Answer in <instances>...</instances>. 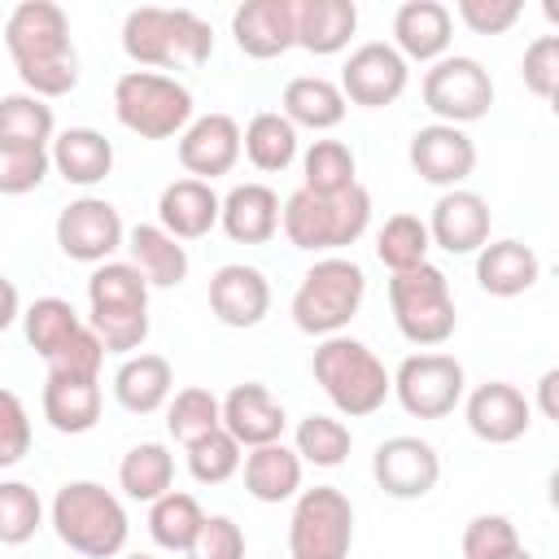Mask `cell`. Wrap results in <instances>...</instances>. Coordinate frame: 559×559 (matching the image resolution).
<instances>
[{
	"mask_svg": "<svg viewBox=\"0 0 559 559\" xmlns=\"http://www.w3.org/2000/svg\"><path fill=\"white\" fill-rule=\"evenodd\" d=\"M4 48L31 96L57 100L79 87V52L70 39V17L52 0H22L4 17Z\"/></svg>",
	"mask_w": 559,
	"mask_h": 559,
	"instance_id": "cell-1",
	"label": "cell"
},
{
	"mask_svg": "<svg viewBox=\"0 0 559 559\" xmlns=\"http://www.w3.org/2000/svg\"><path fill=\"white\" fill-rule=\"evenodd\" d=\"M148 280L135 262H100L87 275V323L105 341L109 354H140L148 341Z\"/></svg>",
	"mask_w": 559,
	"mask_h": 559,
	"instance_id": "cell-2",
	"label": "cell"
},
{
	"mask_svg": "<svg viewBox=\"0 0 559 559\" xmlns=\"http://www.w3.org/2000/svg\"><path fill=\"white\" fill-rule=\"evenodd\" d=\"M52 533L83 559H114L131 537V520L118 493L96 480H66L48 507Z\"/></svg>",
	"mask_w": 559,
	"mask_h": 559,
	"instance_id": "cell-3",
	"label": "cell"
},
{
	"mask_svg": "<svg viewBox=\"0 0 559 559\" xmlns=\"http://www.w3.org/2000/svg\"><path fill=\"white\" fill-rule=\"evenodd\" d=\"M310 371H314L319 389L328 393V402L349 419H367L393 397V371L376 358L371 345H362L358 336H345V332L314 345Z\"/></svg>",
	"mask_w": 559,
	"mask_h": 559,
	"instance_id": "cell-4",
	"label": "cell"
},
{
	"mask_svg": "<svg viewBox=\"0 0 559 559\" xmlns=\"http://www.w3.org/2000/svg\"><path fill=\"white\" fill-rule=\"evenodd\" d=\"M122 52L140 66H205L214 52V31L205 17H197L192 9H131L122 17Z\"/></svg>",
	"mask_w": 559,
	"mask_h": 559,
	"instance_id": "cell-5",
	"label": "cell"
},
{
	"mask_svg": "<svg viewBox=\"0 0 559 559\" xmlns=\"http://www.w3.org/2000/svg\"><path fill=\"white\" fill-rule=\"evenodd\" d=\"M362 297H367L362 266L345 253H328V258H314V266L301 275L288 310L306 336L328 341L349 328V319L362 310Z\"/></svg>",
	"mask_w": 559,
	"mask_h": 559,
	"instance_id": "cell-6",
	"label": "cell"
},
{
	"mask_svg": "<svg viewBox=\"0 0 559 559\" xmlns=\"http://www.w3.org/2000/svg\"><path fill=\"white\" fill-rule=\"evenodd\" d=\"M367 227H371V192L362 183H354L341 197H314L297 188L284 201V236L293 249H306V253H323V258L341 253Z\"/></svg>",
	"mask_w": 559,
	"mask_h": 559,
	"instance_id": "cell-7",
	"label": "cell"
},
{
	"mask_svg": "<svg viewBox=\"0 0 559 559\" xmlns=\"http://www.w3.org/2000/svg\"><path fill=\"white\" fill-rule=\"evenodd\" d=\"M114 118L140 140H170L192 127L197 105L179 79L157 70H127L114 83Z\"/></svg>",
	"mask_w": 559,
	"mask_h": 559,
	"instance_id": "cell-8",
	"label": "cell"
},
{
	"mask_svg": "<svg viewBox=\"0 0 559 559\" xmlns=\"http://www.w3.org/2000/svg\"><path fill=\"white\" fill-rule=\"evenodd\" d=\"M389 310H393L397 332L419 349L445 345L459 328L450 280L432 262H424L415 271H402V275H389Z\"/></svg>",
	"mask_w": 559,
	"mask_h": 559,
	"instance_id": "cell-9",
	"label": "cell"
},
{
	"mask_svg": "<svg viewBox=\"0 0 559 559\" xmlns=\"http://www.w3.org/2000/svg\"><path fill=\"white\" fill-rule=\"evenodd\" d=\"M354 546V502L336 485L301 489L288 520L293 559H349Z\"/></svg>",
	"mask_w": 559,
	"mask_h": 559,
	"instance_id": "cell-10",
	"label": "cell"
},
{
	"mask_svg": "<svg viewBox=\"0 0 559 559\" xmlns=\"http://www.w3.org/2000/svg\"><path fill=\"white\" fill-rule=\"evenodd\" d=\"M393 397L415 419H445L467 397V371L454 354L441 349L411 354L393 371Z\"/></svg>",
	"mask_w": 559,
	"mask_h": 559,
	"instance_id": "cell-11",
	"label": "cell"
},
{
	"mask_svg": "<svg viewBox=\"0 0 559 559\" xmlns=\"http://www.w3.org/2000/svg\"><path fill=\"white\" fill-rule=\"evenodd\" d=\"M424 105L450 127L480 122L493 109V79L476 57L450 52L424 70Z\"/></svg>",
	"mask_w": 559,
	"mask_h": 559,
	"instance_id": "cell-12",
	"label": "cell"
},
{
	"mask_svg": "<svg viewBox=\"0 0 559 559\" xmlns=\"http://www.w3.org/2000/svg\"><path fill=\"white\" fill-rule=\"evenodd\" d=\"M57 245L70 262H114V253L127 249L122 214L105 197H79L57 214Z\"/></svg>",
	"mask_w": 559,
	"mask_h": 559,
	"instance_id": "cell-13",
	"label": "cell"
},
{
	"mask_svg": "<svg viewBox=\"0 0 559 559\" xmlns=\"http://www.w3.org/2000/svg\"><path fill=\"white\" fill-rule=\"evenodd\" d=\"M371 476L376 485L397 498V502H415V498H428L441 480V454L432 450V441L424 437H411V432H397V437H384L371 454Z\"/></svg>",
	"mask_w": 559,
	"mask_h": 559,
	"instance_id": "cell-14",
	"label": "cell"
},
{
	"mask_svg": "<svg viewBox=\"0 0 559 559\" xmlns=\"http://www.w3.org/2000/svg\"><path fill=\"white\" fill-rule=\"evenodd\" d=\"M411 83V61L384 44V39H371V44H358L341 70V92L349 105H362V109H384L393 105Z\"/></svg>",
	"mask_w": 559,
	"mask_h": 559,
	"instance_id": "cell-15",
	"label": "cell"
},
{
	"mask_svg": "<svg viewBox=\"0 0 559 559\" xmlns=\"http://www.w3.org/2000/svg\"><path fill=\"white\" fill-rule=\"evenodd\" d=\"M406 157H411V170H415L424 183L450 192V188H463V179L476 170V140H472L463 127L428 122V127H419V131L411 135Z\"/></svg>",
	"mask_w": 559,
	"mask_h": 559,
	"instance_id": "cell-16",
	"label": "cell"
},
{
	"mask_svg": "<svg viewBox=\"0 0 559 559\" xmlns=\"http://www.w3.org/2000/svg\"><path fill=\"white\" fill-rule=\"evenodd\" d=\"M245 153V131L231 114H197L192 127L179 135V166L188 179H218Z\"/></svg>",
	"mask_w": 559,
	"mask_h": 559,
	"instance_id": "cell-17",
	"label": "cell"
},
{
	"mask_svg": "<svg viewBox=\"0 0 559 559\" xmlns=\"http://www.w3.org/2000/svg\"><path fill=\"white\" fill-rule=\"evenodd\" d=\"M463 415H467V428L489 441V445H511L528 432L533 424V402L507 384V380H485L476 384L467 397H463Z\"/></svg>",
	"mask_w": 559,
	"mask_h": 559,
	"instance_id": "cell-18",
	"label": "cell"
},
{
	"mask_svg": "<svg viewBox=\"0 0 559 559\" xmlns=\"http://www.w3.org/2000/svg\"><path fill=\"white\" fill-rule=\"evenodd\" d=\"M428 231H432V245L445 253H480L493 231L489 201L472 188H450L432 201Z\"/></svg>",
	"mask_w": 559,
	"mask_h": 559,
	"instance_id": "cell-19",
	"label": "cell"
},
{
	"mask_svg": "<svg viewBox=\"0 0 559 559\" xmlns=\"http://www.w3.org/2000/svg\"><path fill=\"white\" fill-rule=\"evenodd\" d=\"M236 48L253 61H271L297 48V0H245L231 13Z\"/></svg>",
	"mask_w": 559,
	"mask_h": 559,
	"instance_id": "cell-20",
	"label": "cell"
},
{
	"mask_svg": "<svg viewBox=\"0 0 559 559\" xmlns=\"http://www.w3.org/2000/svg\"><path fill=\"white\" fill-rule=\"evenodd\" d=\"M210 310L223 328H258L271 314V284L258 266L227 262L210 275Z\"/></svg>",
	"mask_w": 559,
	"mask_h": 559,
	"instance_id": "cell-21",
	"label": "cell"
},
{
	"mask_svg": "<svg viewBox=\"0 0 559 559\" xmlns=\"http://www.w3.org/2000/svg\"><path fill=\"white\" fill-rule=\"evenodd\" d=\"M450 39H454V13L441 0H406L393 13V48L406 61H424L437 66L441 57H450Z\"/></svg>",
	"mask_w": 559,
	"mask_h": 559,
	"instance_id": "cell-22",
	"label": "cell"
},
{
	"mask_svg": "<svg viewBox=\"0 0 559 559\" xmlns=\"http://www.w3.org/2000/svg\"><path fill=\"white\" fill-rule=\"evenodd\" d=\"M223 428H227L245 450H258V445L284 441L288 415H284V406L275 402V393H271L266 384L245 380V384H236V389L223 397Z\"/></svg>",
	"mask_w": 559,
	"mask_h": 559,
	"instance_id": "cell-23",
	"label": "cell"
},
{
	"mask_svg": "<svg viewBox=\"0 0 559 559\" xmlns=\"http://www.w3.org/2000/svg\"><path fill=\"white\" fill-rule=\"evenodd\" d=\"M157 223L179 240H201L223 223V197L205 179H175L157 197Z\"/></svg>",
	"mask_w": 559,
	"mask_h": 559,
	"instance_id": "cell-24",
	"label": "cell"
},
{
	"mask_svg": "<svg viewBox=\"0 0 559 559\" xmlns=\"http://www.w3.org/2000/svg\"><path fill=\"white\" fill-rule=\"evenodd\" d=\"M44 419L66 432V437H83L100 424V406H105V393H100V380L96 376H52L44 380Z\"/></svg>",
	"mask_w": 559,
	"mask_h": 559,
	"instance_id": "cell-25",
	"label": "cell"
},
{
	"mask_svg": "<svg viewBox=\"0 0 559 559\" xmlns=\"http://www.w3.org/2000/svg\"><path fill=\"white\" fill-rule=\"evenodd\" d=\"M236 245H266L275 231H284V205L275 188L266 183H236L223 197V223H218Z\"/></svg>",
	"mask_w": 559,
	"mask_h": 559,
	"instance_id": "cell-26",
	"label": "cell"
},
{
	"mask_svg": "<svg viewBox=\"0 0 559 559\" xmlns=\"http://www.w3.org/2000/svg\"><path fill=\"white\" fill-rule=\"evenodd\" d=\"M114 397L131 415H153L175 397V367L162 354H131L114 371Z\"/></svg>",
	"mask_w": 559,
	"mask_h": 559,
	"instance_id": "cell-27",
	"label": "cell"
},
{
	"mask_svg": "<svg viewBox=\"0 0 559 559\" xmlns=\"http://www.w3.org/2000/svg\"><path fill=\"white\" fill-rule=\"evenodd\" d=\"M127 253H131L127 262H135L140 275H144L153 288H179V284L188 280V266H192L183 240L170 236L162 223H135V227L127 231Z\"/></svg>",
	"mask_w": 559,
	"mask_h": 559,
	"instance_id": "cell-28",
	"label": "cell"
},
{
	"mask_svg": "<svg viewBox=\"0 0 559 559\" xmlns=\"http://www.w3.org/2000/svg\"><path fill=\"white\" fill-rule=\"evenodd\" d=\"M301 467H306V459L284 441L258 445V450L245 454V467H240L245 472V493L253 502H266V507L288 502V498L301 493Z\"/></svg>",
	"mask_w": 559,
	"mask_h": 559,
	"instance_id": "cell-29",
	"label": "cell"
},
{
	"mask_svg": "<svg viewBox=\"0 0 559 559\" xmlns=\"http://www.w3.org/2000/svg\"><path fill=\"white\" fill-rule=\"evenodd\" d=\"M345 92L341 83L323 79V74H297L284 83V96H280V114L293 122V127H306V131H332L345 122Z\"/></svg>",
	"mask_w": 559,
	"mask_h": 559,
	"instance_id": "cell-30",
	"label": "cell"
},
{
	"mask_svg": "<svg viewBox=\"0 0 559 559\" xmlns=\"http://www.w3.org/2000/svg\"><path fill=\"white\" fill-rule=\"evenodd\" d=\"M52 170L74 188H96L114 170V144L96 127H66L52 140Z\"/></svg>",
	"mask_w": 559,
	"mask_h": 559,
	"instance_id": "cell-31",
	"label": "cell"
},
{
	"mask_svg": "<svg viewBox=\"0 0 559 559\" xmlns=\"http://www.w3.org/2000/svg\"><path fill=\"white\" fill-rule=\"evenodd\" d=\"M542 275V262L537 253L524 245V240H489L480 253H476V284L489 293V297H520L537 284Z\"/></svg>",
	"mask_w": 559,
	"mask_h": 559,
	"instance_id": "cell-32",
	"label": "cell"
},
{
	"mask_svg": "<svg viewBox=\"0 0 559 559\" xmlns=\"http://www.w3.org/2000/svg\"><path fill=\"white\" fill-rule=\"evenodd\" d=\"M354 31H358L354 0H297V48L314 57H332L349 48Z\"/></svg>",
	"mask_w": 559,
	"mask_h": 559,
	"instance_id": "cell-33",
	"label": "cell"
},
{
	"mask_svg": "<svg viewBox=\"0 0 559 559\" xmlns=\"http://www.w3.org/2000/svg\"><path fill=\"white\" fill-rule=\"evenodd\" d=\"M175 485V454L162 445V441H140L122 454L118 463V489L131 498V502H157L166 498Z\"/></svg>",
	"mask_w": 559,
	"mask_h": 559,
	"instance_id": "cell-34",
	"label": "cell"
},
{
	"mask_svg": "<svg viewBox=\"0 0 559 559\" xmlns=\"http://www.w3.org/2000/svg\"><path fill=\"white\" fill-rule=\"evenodd\" d=\"M87 328V319H79V310L66 301V297H35L22 314V332H26V345L48 362L57 358L79 332Z\"/></svg>",
	"mask_w": 559,
	"mask_h": 559,
	"instance_id": "cell-35",
	"label": "cell"
},
{
	"mask_svg": "<svg viewBox=\"0 0 559 559\" xmlns=\"http://www.w3.org/2000/svg\"><path fill=\"white\" fill-rule=\"evenodd\" d=\"M245 157L262 175H280L297 162V127L280 109H262L245 127Z\"/></svg>",
	"mask_w": 559,
	"mask_h": 559,
	"instance_id": "cell-36",
	"label": "cell"
},
{
	"mask_svg": "<svg viewBox=\"0 0 559 559\" xmlns=\"http://www.w3.org/2000/svg\"><path fill=\"white\" fill-rule=\"evenodd\" d=\"M358 183V157L341 140H314L301 153V188L314 197H341Z\"/></svg>",
	"mask_w": 559,
	"mask_h": 559,
	"instance_id": "cell-37",
	"label": "cell"
},
{
	"mask_svg": "<svg viewBox=\"0 0 559 559\" xmlns=\"http://www.w3.org/2000/svg\"><path fill=\"white\" fill-rule=\"evenodd\" d=\"M201 528H205V511H201V502H197L192 493H183V489H170L166 498H157V502L148 507V537H153L162 550L188 555L192 542L201 537Z\"/></svg>",
	"mask_w": 559,
	"mask_h": 559,
	"instance_id": "cell-38",
	"label": "cell"
},
{
	"mask_svg": "<svg viewBox=\"0 0 559 559\" xmlns=\"http://www.w3.org/2000/svg\"><path fill=\"white\" fill-rule=\"evenodd\" d=\"M428 249H432V231L415 214H389L384 227L376 231V258L389 266V275H402V271L424 266L428 262Z\"/></svg>",
	"mask_w": 559,
	"mask_h": 559,
	"instance_id": "cell-39",
	"label": "cell"
},
{
	"mask_svg": "<svg viewBox=\"0 0 559 559\" xmlns=\"http://www.w3.org/2000/svg\"><path fill=\"white\" fill-rule=\"evenodd\" d=\"M0 140L4 144H44V148H52V140H57L52 105L31 96V92H9L0 100Z\"/></svg>",
	"mask_w": 559,
	"mask_h": 559,
	"instance_id": "cell-40",
	"label": "cell"
},
{
	"mask_svg": "<svg viewBox=\"0 0 559 559\" xmlns=\"http://www.w3.org/2000/svg\"><path fill=\"white\" fill-rule=\"evenodd\" d=\"M166 428H170V437L188 450L192 441H201V437H210V432L223 428V397H214V393L201 389V384L179 389V393L170 397V406H166Z\"/></svg>",
	"mask_w": 559,
	"mask_h": 559,
	"instance_id": "cell-41",
	"label": "cell"
},
{
	"mask_svg": "<svg viewBox=\"0 0 559 559\" xmlns=\"http://www.w3.org/2000/svg\"><path fill=\"white\" fill-rule=\"evenodd\" d=\"M293 450L314 467H341L354 450V432L336 415H306L293 432Z\"/></svg>",
	"mask_w": 559,
	"mask_h": 559,
	"instance_id": "cell-42",
	"label": "cell"
},
{
	"mask_svg": "<svg viewBox=\"0 0 559 559\" xmlns=\"http://www.w3.org/2000/svg\"><path fill=\"white\" fill-rule=\"evenodd\" d=\"M240 450H245V445H240L227 428H218V432L192 441V445H188V472H192V480H197V485H223V480H231V476L245 467V454H240Z\"/></svg>",
	"mask_w": 559,
	"mask_h": 559,
	"instance_id": "cell-43",
	"label": "cell"
},
{
	"mask_svg": "<svg viewBox=\"0 0 559 559\" xmlns=\"http://www.w3.org/2000/svg\"><path fill=\"white\" fill-rule=\"evenodd\" d=\"M52 170V148L44 144H4L0 140V192L22 197L35 192Z\"/></svg>",
	"mask_w": 559,
	"mask_h": 559,
	"instance_id": "cell-44",
	"label": "cell"
},
{
	"mask_svg": "<svg viewBox=\"0 0 559 559\" xmlns=\"http://www.w3.org/2000/svg\"><path fill=\"white\" fill-rule=\"evenodd\" d=\"M44 524V502L26 480H4L0 485V542L4 546H22L35 537V528Z\"/></svg>",
	"mask_w": 559,
	"mask_h": 559,
	"instance_id": "cell-45",
	"label": "cell"
},
{
	"mask_svg": "<svg viewBox=\"0 0 559 559\" xmlns=\"http://www.w3.org/2000/svg\"><path fill=\"white\" fill-rule=\"evenodd\" d=\"M524 542H520L515 524L507 515H498V511H480L463 528V559H507Z\"/></svg>",
	"mask_w": 559,
	"mask_h": 559,
	"instance_id": "cell-46",
	"label": "cell"
},
{
	"mask_svg": "<svg viewBox=\"0 0 559 559\" xmlns=\"http://www.w3.org/2000/svg\"><path fill=\"white\" fill-rule=\"evenodd\" d=\"M520 79L533 96L550 100L559 92V35H537L520 57Z\"/></svg>",
	"mask_w": 559,
	"mask_h": 559,
	"instance_id": "cell-47",
	"label": "cell"
},
{
	"mask_svg": "<svg viewBox=\"0 0 559 559\" xmlns=\"http://www.w3.org/2000/svg\"><path fill=\"white\" fill-rule=\"evenodd\" d=\"M31 450V415L13 389L0 393V467H17Z\"/></svg>",
	"mask_w": 559,
	"mask_h": 559,
	"instance_id": "cell-48",
	"label": "cell"
},
{
	"mask_svg": "<svg viewBox=\"0 0 559 559\" xmlns=\"http://www.w3.org/2000/svg\"><path fill=\"white\" fill-rule=\"evenodd\" d=\"M105 354H109V349H105V341H100V336L92 332V323H87V328H83V332H79V336L57 354V358H48L44 367H48L52 376H96V380H100Z\"/></svg>",
	"mask_w": 559,
	"mask_h": 559,
	"instance_id": "cell-49",
	"label": "cell"
},
{
	"mask_svg": "<svg viewBox=\"0 0 559 559\" xmlns=\"http://www.w3.org/2000/svg\"><path fill=\"white\" fill-rule=\"evenodd\" d=\"M454 9L472 35H507L524 13L520 0H459Z\"/></svg>",
	"mask_w": 559,
	"mask_h": 559,
	"instance_id": "cell-50",
	"label": "cell"
},
{
	"mask_svg": "<svg viewBox=\"0 0 559 559\" xmlns=\"http://www.w3.org/2000/svg\"><path fill=\"white\" fill-rule=\"evenodd\" d=\"M245 533L231 515H205V528L192 542L188 559H245Z\"/></svg>",
	"mask_w": 559,
	"mask_h": 559,
	"instance_id": "cell-51",
	"label": "cell"
},
{
	"mask_svg": "<svg viewBox=\"0 0 559 559\" xmlns=\"http://www.w3.org/2000/svg\"><path fill=\"white\" fill-rule=\"evenodd\" d=\"M533 406H537L546 419H555V424H559V367L542 371V380H537V393H533Z\"/></svg>",
	"mask_w": 559,
	"mask_h": 559,
	"instance_id": "cell-52",
	"label": "cell"
},
{
	"mask_svg": "<svg viewBox=\"0 0 559 559\" xmlns=\"http://www.w3.org/2000/svg\"><path fill=\"white\" fill-rule=\"evenodd\" d=\"M9 323H17V284L13 280H4V314H0V328H9Z\"/></svg>",
	"mask_w": 559,
	"mask_h": 559,
	"instance_id": "cell-53",
	"label": "cell"
},
{
	"mask_svg": "<svg viewBox=\"0 0 559 559\" xmlns=\"http://www.w3.org/2000/svg\"><path fill=\"white\" fill-rule=\"evenodd\" d=\"M546 502H550V507L559 511V467H555V472L546 476Z\"/></svg>",
	"mask_w": 559,
	"mask_h": 559,
	"instance_id": "cell-54",
	"label": "cell"
},
{
	"mask_svg": "<svg viewBox=\"0 0 559 559\" xmlns=\"http://www.w3.org/2000/svg\"><path fill=\"white\" fill-rule=\"evenodd\" d=\"M542 17H546L550 26H559V0H542Z\"/></svg>",
	"mask_w": 559,
	"mask_h": 559,
	"instance_id": "cell-55",
	"label": "cell"
},
{
	"mask_svg": "<svg viewBox=\"0 0 559 559\" xmlns=\"http://www.w3.org/2000/svg\"><path fill=\"white\" fill-rule=\"evenodd\" d=\"M507 559H533V555H528V550H524V546H520V550H511V555H507Z\"/></svg>",
	"mask_w": 559,
	"mask_h": 559,
	"instance_id": "cell-56",
	"label": "cell"
},
{
	"mask_svg": "<svg viewBox=\"0 0 559 559\" xmlns=\"http://www.w3.org/2000/svg\"><path fill=\"white\" fill-rule=\"evenodd\" d=\"M550 109H555V118H559V92H555V96H550Z\"/></svg>",
	"mask_w": 559,
	"mask_h": 559,
	"instance_id": "cell-57",
	"label": "cell"
},
{
	"mask_svg": "<svg viewBox=\"0 0 559 559\" xmlns=\"http://www.w3.org/2000/svg\"><path fill=\"white\" fill-rule=\"evenodd\" d=\"M127 559H153V555H127Z\"/></svg>",
	"mask_w": 559,
	"mask_h": 559,
	"instance_id": "cell-58",
	"label": "cell"
}]
</instances>
